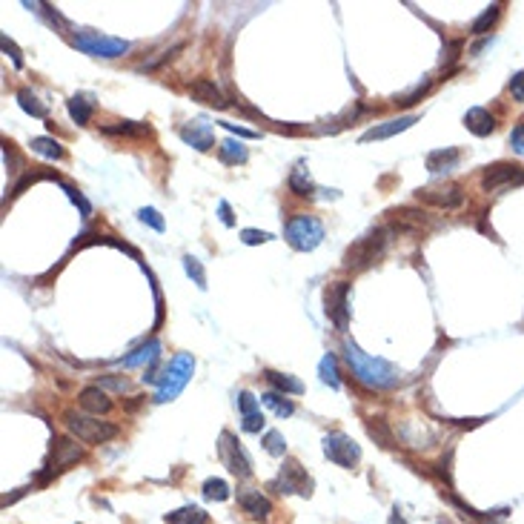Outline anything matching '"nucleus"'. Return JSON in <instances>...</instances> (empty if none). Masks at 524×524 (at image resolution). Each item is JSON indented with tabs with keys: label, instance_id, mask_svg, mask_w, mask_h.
Returning <instances> with one entry per match:
<instances>
[{
	"label": "nucleus",
	"instance_id": "nucleus-1",
	"mask_svg": "<svg viewBox=\"0 0 524 524\" xmlns=\"http://www.w3.org/2000/svg\"><path fill=\"white\" fill-rule=\"evenodd\" d=\"M64 421L69 427V433L83 441V444H106L118 436V427L109 424V421H98L95 416L89 413H78V410H66L64 413Z\"/></svg>",
	"mask_w": 524,
	"mask_h": 524
},
{
	"label": "nucleus",
	"instance_id": "nucleus-2",
	"mask_svg": "<svg viewBox=\"0 0 524 524\" xmlns=\"http://www.w3.org/2000/svg\"><path fill=\"white\" fill-rule=\"evenodd\" d=\"M387 241H390V232L384 227H378V229H373L369 235L358 238L347 250V255H344V267L347 269H364V267H369L373 261L381 258V253L387 250Z\"/></svg>",
	"mask_w": 524,
	"mask_h": 524
},
{
	"label": "nucleus",
	"instance_id": "nucleus-3",
	"mask_svg": "<svg viewBox=\"0 0 524 524\" xmlns=\"http://www.w3.org/2000/svg\"><path fill=\"white\" fill-rule=\"evenodd\" d=\"M192 369H195V358L190 353H178L167 369H164V378H161V387H158V395H155V402L164 404L169 402V398H175L183 387H187L190 376H192Z\"/></svg>",
	"mask_w": 524,
	"mask_h": 524
},
{
	"label": "nucleus",
	"instance_id": "nucleus-4",
	"mask_svg": "<svg viewBox=\"0 0 524 524\" xmlns=\"http://www.w3.org/2000/svg\"><path fill=\"white\" fill-rule=\"evenodd\" d=\"M324 238V224L316 218V215H295L287 224V241L301 253H310L321 243Z\"/></svg>",
	"mask_w": 524,
	"mask_h": 524
},
{
	"label": "nucleus",
	"instance_id": "nucleus-5",
	"mask_svg": "<svg viewBox=\"0 0 524 524\" xmlns=\"http://www.w3.org/2000/svg\"><path fill=\"white\" fill-rule=\"evenodd\" d=\"M72 43L92 55V57H120L129 52V43L120 41V38H109V35H101V32H78L72 38Z\"/></svg>",
	"mask_w": 524,
	"mask_h": 524
},
{
	"label": "nucleus",
	"instance_id": "nucleus-6",
	"mask_svg": "<svg viewBox=\"0 0 524 524\" xmlns=\"http://www.w3.org/2000/svg\"><path fill=\"white\" fill-rule=\"evenodd\" d=\"M324 453H327V458L332 461V465L347 467V470H353L358 461H361L358 444H355L350 436H344V433H330V436L324 439Z\"/></svg>",
	"mask_w": 524,
	"mask_h": 524
},
{
	"label": "nucleus",
	"instance_id": "nucleus-7",
	"mask_svg": "<svg viewBox=\"0 0 524 524\" xmlns=\"http://www.w3.org/2000/svg\"><path fill=\"white\" fill-rule=\"evenodd\" d=\"M347 295H350V284L347 281H335L327 287V316L338 330H347L350 324V306H347Z\"/></svg>",
	"mask_w": 524,
	"mask_h": 524
},
{
	"label": "nucleus",
	"instance_id": "nucleus-8",
	"mask_svg": "<svg viewBox=\"0 0 524 524\" xmlns=\"http://www.w3.org/2000/svg\"><path fill=\"white\" fill-rule=\"evenodd\" d=\"M272 487H278V493H301V496H310L313 493V479L306 476V470L298 465V461H284L281 479L275 481Z\"/></svg>",
	"mask_w": 524,
	"mask_h": 524
},
{
	"label": "nucleus",
	"instance_id": "nucleus-9",
	"mask_svg": "<svg viewBox=\"0 0 524 524\" xmlns=\"http://www.w3.org/2000/svg\"><path fill=\"white\" fill-rule=\"evenodd\" d=\"M510 183H524V169L516 164H493V167H487V172L481 178V187L487 192H496L502 187H510Z\"/></svg>",
	"mask_w": 524,
	"mask_h": 524
},
{
	"label": "nucleus",
	"instance_id": "nucleus-10",
	"mask_svg": "<svg viewBox=\"0 0 524 524\" xmlns=\"http://www.w3.org/2000/svg\"><path fill=\"white\" fill-rule=\"evenodd\" d=\"M418 201L424 204H433V206H441V209H455L465 204V192L455 183H447V187H427V190H418L416 192Z\"/></svg>",
	"mask_w": 524,
	"mask_h": 524
},
{
	"label": "nucleus",
	"instance_id": "nucleus-11",
	"mask_svg": "<svg viewBox=\"0 0 524 524\" xmlns=\"http://www.w3.org/2000/svg\"><path fill=\"white\" fill-rule=\"evenodd\" d=\"M221 461L229 467V473H235L238 479H250L253 476L250 458L243 455V450L235 444V439L229 433H221Z\"/></svg>",
	"mask_w": 524,
	"mask_h": 524
},
{
	"label": "nucleus",
	"instance_id": "nucleus-12",
	"mask_svg": "<svg viewBox=\"0 0 524 524\" xmlns=\"http://www.w3.org/2000/svg\"><path fill=\"white\" fill-rule=\"evenodd\" d=\"M190 92H192V98H195V101L209 104V106H215V109H224V106H227V95L221 92V86L215 83V80H209V78H198V80H192Z\"/></svg>",
	"mask_w": 524,
	"mask_h": 524
},
{
	"label": "nucleus",
	"instance_id": "nucleus-13",
	"mask_svg": "<svg viewBox=\"0 0 524 524\" xmlns=\"http://www.w3.org/2000/svg\"><path fill=\"white\" fill-rule=\"evenodd\" d=\"M52 444H55V447H52V465H49V470H66L69 465H75V461L83 455L80 447H78L72 439L57 436Z\"/></svg>",
	"mask_w": 524,
	"mask_h": 524
},
{
	"label": "nucleus",
	"instance_id": "nucleus-14",
	"mask_svg": "<svg viewBox=\"0 0 524 524\" xmlns=\"http://www.w3.org/2000/svg\"><path fill=\"white\" fill-rule=\"evenodd\" d=\"M238 504L243 507L246 516H253V518H267L272 513V502L264 496L261 490H241L238 493Z\"/></svg>",
	"mask_w": 524,
	"mask_h": 524
},
{
	"label": "nucleus",
	"instance_id": "nucleus-15",
	"mask_svg": "<svg viewBox=\"0 0 524 524\" xmlns=\"http://www.w3.org/2000/svg\"><path fill=\"white\" fill-rule=\"evenodd\" d=\"M78 404H80V407H83V413H89V416H104V413H109V410H112L109 395H106L101 387H86V390H80V395H78Z\"/></svg>",
	"mask_w": 524,
	"mask_h": 524
},
{
	"label": "nucleus",
	"instance_id": "nucleus-16",
	"mask_svg": "<svg viewBox=\"0 0 524 524\" xmlns=\"http://www.w3.org/2000/svg\"><path fill=\"white\" fill-rule=\"evenodd\" d=\"M413 123H418V118H416V115H407V118H395V120H387V123H381V127H373L369 132H364V135H361V141L367 143V141H384V138H392V135H398V132L410 129Z\"/></svg>",
	"mask_w": 524,
	"mask_h": 524
},
{
	"label": "nucleus",
	"instance_id": "nucleus-17",
	"mask_svg": "<svg viewBox=\"0 0 524 524\" xmlns=\"http://www.w3.org/2000/svg\"><path fill=\"white\" fill-rule=\"evenodd\" d=\"M180 138L187 141V143H192L195 149H201V152H206V149H212V129H209V123H201V120H195V123H187V127H180Z\"/></svg>",
	"mask_w": 524,
	"mask_h": 524
},
{
	"label": "nucleus",
	"instance_id": "nucleus-18",
	"mask_svg": "<svg viewBox=\"0 0 524 524\" xmlns=\"http://www.w3.org/2000/svg\"><path fill=\"white\" fill-rule=\"evenodd\" d=\"M465 127H467L473 135L484 138V135H490L493 129H496V120H493V115H490L487 109L473 106V109H467V115H465Z\"/></svg>",
	"mask_w": 524,
	"mask_h": 524
},
{
	"label": "nucleus",
	"instance_id": "nucleus-19",
	"mask_svg": "<svg viewBox=\"0 0 524 524\" xmlns=\"http://www.w3.org/2000/svg\"><path fill=\"white\" fill-rule=\"evenodd\" d=\"M461 158V152L458 149H436V152H430L427 155V169L430 172H450Z\"/></svg>",
	"mask_w": 524,
	"mask_h": 524
},
{
	"label": "nucleus",
	"instance_id": "nucleus-20",
	"mask_svg": "<svg viewBox=\"0 0 524 524\" xmlns=\"http://www.w3.org/2000/svg\"><path fill=\"white\" fill-rule=\"evenodd\" d=\"M367 433H369V439H376V444H381V447H395V436H392V430L387 427L384 418H369L367 421Z\"/></svg>",
	"mask_w": 524,
	"mask_h": 524
},
{
	"label": "nucleus",
	"instance_id": "nucleus-21",
	"mask_svg": "<svg viewBox=\"0 0 524 524\" xmlns=\"http://www.w3.org/2000/svg\"><path fill=\"white\" fill-rule=\"evenodd\" d=\"M167 521L169 524H206L209 516L201 507H180L175 513H167Z\"/></svg>",
	"mask_w": 524,
	"mask_h": 524
},
{
	"label": "nucleus",
	"instance_id": "nucleus-22",
	"mask_svg": "<svg viewBox=\"0 0 524 524\" xmlns=\"http://www.w3.org/2000/svg\"><path fill=\"white\" fill-rule=\"evenodd\" d=\"M290 190H292L295 195H313V192H316V183H313L310 172H306L304 167H295V169L290 172Z\"/></svg>",
	"mask_w": 524,
	"mask_h": 524
},
{
	"label": "nucleus",
	"instance_id": "nucleus-23",
	"mask_svg": "<svg viewBox=\"0 0 524 524\" xmlns=\"http://www.w3.org/2000/svg\"><path fill=\"white\" fill-rule=\"evenodd\" d=\"M267 381L272 384V387H278L281 392H292V395H301L304 392V384L298 381V378H292V376H284V373H275V369H267Z\"/></svg>",
	"mask_w": 524,
	"mask_h": 524
},
{
	"label": "nucleus",
	"instance_id": "nucleus-24",
	"mask_svg": "<svg viewBox=\"0 0 524 524\" xmlns=\"http://www.w3.org/2000/svg\"><path fill=\"white\" fill-rule=\"evenodd\" d=\"M158 350H161L158 341H149V344L138 347L132 355L123 358V367H141V364H146V361H155V358H158Z\"/></svg>",
	"mask_w": 524,
	"mask_h": 524
},
{
	"label": "nucleus",
	"instance_id": "nucleus-25",
	"mask_svg": "<svg viewBox=\"0 0 524 524\" xmlns=\"http://www.w3.org/2000/svg\"><path fill=\"white\" fill-rule=\"evenodd\" d=\"M499 15H502V3H490V6H487V9H484V12H481L476 20H473L470 32H473V35H484L487 29L499 20Z\"/></svg>",
	"mask_w": 524,
	"mask_h": 524
},
{
	"label": "nucleus",
	"instance_id": "nucleus-26",
	"mask_svg": "<svg viewBox=\"0 0 524 524\" xmlns=\"http://www.w3.org/2000/svg\"><path fill=\"white\" fill-rule=\"evenodd\" d=\"M32 149L38 152V155L49 158V161H60V158H64V146H60L55 138H35Z\"/></svg>",
	"mask_w": 524,
	"mask_h": 524
},
{
	"label": "nucleus",
	"instance_id": "nucleus-27",
	"mask_svg": "<svg viewBox=\"0 0 524 524\" xmlns=\"http://www.w3.org/2000/svg\"><path fill=\"white\" fill-rule=\"evenodd\" d=\"M69 115H72V120H75V123H80V127H86L89 118H92V101H89V98H83V95H75V98L69 101Z\"/></svg>",
	"mask_w": 524,
	"mask_h": 524
},
{
	"label": "nucleus",
	"instance_id": "nucleus-28",
	"mask_svg": "<svg viewBox=\"0 0 524 524\" xmlns=\"http://www.w3.org/2000/svg\"><path fill=\"white\" fill-rule=\"evenodd\" d=\"M204 499H209V502H227L229 499V484L224 479H206L204 481Z\"/></svg>",
	"mask_w": 524,
	"mask_h": 524
},
{
	"label": "nucleus",
	"instance_id": "nucleus-29",
	"mask_svg": "<svg viewBox=\"0 0 524 524\" xmlns=\"http://www.w3.org/2000/svg\"><path fill=\"white\" fill-rule=\"evenodd\" d=\"M218 152H221V161L224 164H243L246 161V149L241 143H235V141H224L218 146Z\"/></svg>",
	"mask_w": 524,
	"mask_h": 524
},
{
	"label": "nucleus",
	"instance_id": "nucleus-30",
	"mask_svg": "<svg viewBox=\"0 0 524 524\" xmlns=\"http://www.w3.org/2000/svg\"><path fill=\"white\" fill-rule=\"evenodd\" d=\"M17 104H20L29 115H35V118H43V115H46V106H43L29 89H20V92H17Z\"/></svg>",
	"mask_w": 524,
	"mask_h": 524
},
{
	"label": "nucleus",
	"instance_id": "nucleus-31",
	"mask_svg": "<svg viewBox=\"0 0 524 524\" xmlns=\"http://www.w3.org/2000/svg\"><path fill=\"white\" fill-rule=\"evenodd\" d=\"M261 402H264V404H269V407H272L275 413H278L281 418L295 413L292 402H284V395H278V392H264V395H261Z\"/></svg>",
	"mask_w": 524,
	"mask_h": 524
},
{
	"label": "nucleus",
	"instance_id": "nucleus-32",
	"mask_svg": "<svg viewBox=\"0 0 524 524\" xmlns=\"http://www.w3.org/2000/svg\"><path fill=\"white\" fill-rule=\"evenodd\" d=\"M321 378H324V384H330L332 390L341 387V381H338V369H335V358H332V355H324V358H321Z\"/></svg>",
	"mask_w": 524,
	"mask_h": 524
},
{
	"label": "nucleus",
	"instance_id": "nucleus-33",
	"mask_svg": "<svg viewBox=\"0 0 524 524\" xmlns=\"http://www.w3.org/2000/svg\"><path fill=\"white\" fill-rule=\"evenodd\" d=\"M264 444H267V453H272V455H284V450H287V441L278 430H269L264 436Z\"/></svg>",
	"mask_w": 524,
	"mask_h": 524
},
{
	"label": "nucleus",
	"instance_id": "nucleus-34",
	"mask_svg": "<svg viewBox=\"0 0 524 524\" xmlns=\"http://www.w3.org/2000/svg\"><path fill=\"white\" fill-rule=\"evenodd\" d=\"M183 267H187V275H190V278H195V284L204 290V287H206V275H204V267L198 264V258L187 255V258H183Z\"/></svg>",
	"mask_w": 524,
	"mask_h": 524
},
{
	"label": "nucleus",
	"instance_id": "nucleus-35",
	"mask_svg": "<svg viewBox=\"0 0 524 524\" xmlns=\"http://www.w3.org/2000/svg\"><path fill=\"white\" fill-rule=\"evenodd\" d=\"M138 215H141V221H143V224H149V227L155 229V232H164V229H167V224H164V218L158 215V209H152V206H143V209H141Z\"/></svg>",
	"mask_w": 524,
	"mask_h": 524
},
{
	"label": "nucleus",
	"instance_id": "nucleus-36",
	"mask_svg": "<svg viewBox=\"0 0 524 524\" xmlns=\"http://www.w3.org/2000/svg\"><path fill=\"white\" fill-rule=\"evenodd\" d=\"M510 146L518 152V155H524V118L516 123L513 132H510Z\"/></svg>",
	"mask_w": 524,
	"mask_h": 524
},
{
	"label": "nucleus",
	"instance_id": "nucleus-37",
	"mask_svg": "<svg viewBox=\"0 0 524 524\" xmlns=\"http://www.w3.org/2000/svg\"><path fill=\"white\" fill-rule=\"evenodd\" d=\"M95 387H101V390H115V392H123L129 387V381L127 378H115V376H106V378H101Z\"/></svg>",
	"mask_w": 524,
	"mask_h": 524
},
{
	"label": "nucleus",
	"instance_id": "nucleus-38",
	"mask_svg": "<svg viewBox=\"0 0 524 524\" xmlns=\"http://www.w3.org/2000/svg\"><path fill=\"white\" fill-rule=\"evenodd\" d=\"M246 433H258V430L264 427V416H261V410H255V413H250V416H243V424H241Z\"/></svg>",
	"mask_w": 524,
	"mask_h": 524
},
{
	"label": "nucleus",
	"instance_id": "nucleus-39",
	"mask_svg": "<svg viewBox=\"0 0 524 524\" xmlns=\"http://www.w3.org/2000/svg\"><path fill=\"white\" fill-rule=\"evenodd\" d=\"M510 92H513V98H516L518 104H524V69L516 72V75L510 78Z\"/></svg>",
	"mask_w": 524,
	"mask_h": 524
},
{
	"label": "nucleus",
	"instance_id": "nucleus-40",
	"mask_svg": "<svg viewBox=\"0 0 524 524\" xmlns=\"http://www.w3.org/2000/svg\"><path fill=\"white\" fill-rule=\"evenodd\" d=\"M430 89V80H424V83H418L413 92H410V95H404L402 101H398V104H402V106H413V104H418V98H424V92Z\"/></svg>",
	"mask_w": 524,
	"mask_h": 524
},
{
	"label": "nucleus",
	"instance_id": "nucleus-41",
	"mask_svg": "<svg viewBox=\"0 0 524 524\" xmlns=\"http://www.w3.org/2000/svg\"><path fill=\"white\" fill-rule=\"evenodd\" d=\"M241 238H243V243H267V241H272V235L269 232H258V229H243L241 232Z\"/></svg>",
	"mask_w": 524,
	"mask_h": 524
},
{
	"label": "nucleus",
	"instance_id": "nucleus-42",
	"mask_svg": "<svg viewBox=\"0 0 524 524\" xmlns=\"http://www.w3.org/2000/svg\"><path fill=\"white\" fill-rule=\"evenodd\" d=\"M238 407H241V413H243V416L255 413V410H258V402H255V395H250V392H241V398H238Z\"/></svg>",
	"mask_w": 524,
	"mask_h": 524
},
{
	"label": "nucleus",
	"instance_id": "nucleus-43",
	"mask_svg": "<svg viewBox=\"0 0 524 524\" xmlns=\"http://www.w3.org/2000/svg\"><path fill=\"white\" fill-rule=\"evenodd\" d=\"M104 132H109V135H132V132H149V129H143V127H132V123L127 120L123 127H104Z\"/></svg>",
	"mask_w": 524,
	"mask_h": 524
},
{
	"label": "nucleus",
	"instance_id": "nucleus-44",
	"mask_svg": "<svg viewBox=\"0 0 524 524\" xmlns=\"http://www.w3.org/2000/svg\"><path fill=\"white\" fill-rule=\"evenodd\" d=\"M224 129H229V132H235V135H241V138H258V132H253V129H243V127H238V123H221Z\"/></svg>",
	"mask_w": 524,
	"mask_h": 524
},
{
	"label": "nucleus",
	"instance_id": "nucleus-45",
	"mask_svg": "<svg viewBox=\"0 0 524 524\" xmlns=\"http://www.w3.org/2000/svg\"><path fill=\"white\" fill-rule=\"evenodd\" d=\"M66 192H69V198H72V201H75V204L80 206V212H83V215H89V212H92V206L86 204V198H83V195H80L78 190H72V187H66Z\"/></svg>",
	"mask_w": 524,
	"mask_h": 524
},
{
	"label": "nucleus",
	"instance_id": "nucleus-46",
	"mask_svg": "<svg viewBox=\"0 0 524 524\" xmlns=\"http://www.w3.org/2000/svg\"><path fill=\"white\" fill-rule=\"evenodd\" d=\"M458 49H461V43H458V41H453V43H450V46H447V57H444V60H441V64H453V60H455V57H458V55H455V52H458Z\"/></svg>",
	"mask_w": 524,
	"mask_h": 524
},
{
	"label": "nucleus",
	"instance_id": "nucleus-47",
	"mask_svg": "<svg viewBox=\"0 0 524 524\" xmlns=\"http://www.w3.org/2000/svg\"><path fill=\"white\" fill-rule=\"evenodd\" d=\"M221 221H224L227 227L232 224V212H229V204H227V201H221Z\"/></svg>",
	"mask_w": 524,
	"mask_h": 524
},
{
	"label": "nucleus",
	"instance_id": "nucleus-48",
	"mask_svg": "<svg viewBox=\"0 0 524 524\" xmlns=\"http://www.w3.org/2000/svg\"><path fill=\"white\" fill-rule=\"evenodd\" d=\"M390 524H407V521H404V516L398 513V510H392V516H390Z\"/></svg>",
	"mask_w": 524,
	"mask_h": 524
}]
</instances>
